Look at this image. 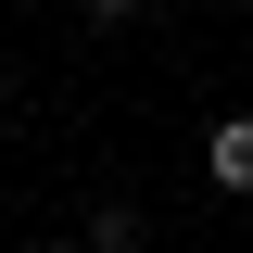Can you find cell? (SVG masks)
Listing matches in <instances>:
<instances>
[{
  "mask_svg": "<svg viewBox=\"0 0 253 253\" xmlns=\"http://www.w3.org/2000/svg\"><path fill=\"white\" fill-rule=\"evenodd\" d=\"M76 13H89V26H139V0H76Z\"/></svg>",
  "mask_w": 253,
  "mask_h": 253,
  "instance_id": "cell-3",
  "label": "cell"
},
{
  "mask_svg": "<svg viewBox=\"0 0 253 253\" xmlns=\"http://www.w3.org/2000/svg\"><path fill=\"white\" fill-rule=\"evenodd\" d=\"M203 177H215L228 203H253V114H215V126H203Z\"/></svg>",
  "mask_w": 253,
  "mask_h": 253,
  "instance_id": "cell-1",
  "label": "cell"
},
{
  "mask_svg": "<svg viewBox=\"0 0 253 253\" xmlns=\"http://www.w3.org/2000/svg\"><path fill=\"white\" fill-rule=\"evenodd\" d=\"M76 241H89V253H139V203H101V215L76 228Z\"/></svg>",
  "mask_w": 253,
  "mask_h": 253,
  "instance_id": "cell-2",
  "label": "cell"
},
{
  "mask_svg": "<svg viewBox=\"0 0 253 253\" xmlns=\"http://www.w3.org/2000/svg\"><path fill=\"white\" fill-rule=\"evenodd\" d=\"M38 253H89V241H76V228H63V241H38Z\"/></svg>",
  "mask_w": 253,
  "mask_h": 253,
  "instance_id": "cell-4",
  "label": "cell"
},
{
  "mask_svg": "<svg viewBox=\"0 0 253 253\" xmlns=\"http://www.w3.org/2000/svg\"><path fill=\"white\" fill-rule=\"evenodd\" d=\"M228 13H253V0H228Z\"/></svg>",
  "mask_w": 253,
  "mask_h": 253,
  "instance_id": "cell-5",
  "label": "cell"
}]
</instances>
